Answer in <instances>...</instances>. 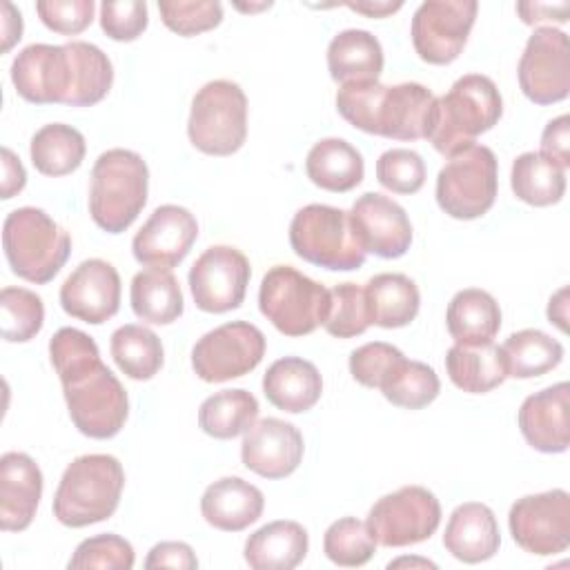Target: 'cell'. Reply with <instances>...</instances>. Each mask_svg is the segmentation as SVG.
<instances>
[{
	"label": "cell",
	"mask_w": 570,
	"mask_h": 570,
	"mask_svg": "<svg viewBox=\"0 0 570 570\" xmlns=\"http://www.w3.org/2000/svg\"><path fill=\"white\" fill-rule=\"evenodd\" d=\"M198 236L194 214L180 205H160L131 240L134 258L151 269H171L185 261Z\"/></svg>",
	"instance_id": "18"
},
{
	"label": "cell",
	"mask_w": 570,
	"mask_h": 570,
	"mask_svg": "<svg viewBox=\"0 0 570 570\" xmlns=\"http://www.w3.org/2000/svg\"><path fill=\"white\" fill-rule=\"evenodd\" d=\"M448 158L436 176L439 207L456 220H472L488 214L499 187L494 151L472 142Z\"/></svg>",
	"instance_id": "11"
},
{
	"label": "cell",
	"mask_w": 570,
	"mask_h": 570,
	"mask_svg": "<svg viewBox=\"0 0 570 570\" xmlns=\"http://www.w3.org/2000/svg\"><path fill=\"white\" fill-rule=\"evenodd\" d=\"M22 38V16L11 2H2V51H9Z\"/></svg>",
	"instance_id": "53"
},
{
	"label": "cell",
	"mask_w": 570,
	"mask_h": 570,
	"mask_svg": "<svg viewBox=\"0 0 570 570\" xmlns=\"http://www.w3.org/2000/svg\"><path fill=\"white\" fill-rule=\"evenodd\" d=\"M434 100L421 82H347L336 91V109L352 127L394 140L425 138Z\"/></svg>",
	"instance_id": "3"
},
{
	"label": "cell",
	"mask_w": 570,
	"mask_h": 570,
	"mask_svg": "<svg viewBox=\"0 0 570 570\" xmlns=\"http://www.w3.org/2000/svg\"><path fill=\"white\" fill-rule=\"evenodd\" d=\"M258 416V401L247 390H223L207 396L198 410V425L214 439H234L245 434Z\"/></svg>",
	"instance_id": "36"
},
{
	"label": "cell",
	"mask_w": 570,
	"mask_h": 570,
	"mask_svg": "<svg viewBox=\"0 0 570 570\" xmlns=\"http://www.w3.org/2000/svg\"><path fill=\"white\" fill-rule=\"evenodd\" d=\"M441 390V381L428 363L421 361H407L405 356L399 361V365L392 370L387 381L381 385L383 396L405 410H421L430 405Z\"/></svg>",
	"instance_id": "39"
},
{
	"label": "cell",
	"mask_w": 570,
	"mask_h": 570,
	"mask_svg": "<svg viewBox=\"0 0 570 570\" xmlns=\"http://www.w3.org/2000/svg\"><path fill=\"white\" fill-rule=\"evenodd\" d=\"M149 189V169L131 149L102 151L91 169L89 214L107 234L125 232L142 212Z\"/></svg>",
	"instance_id": "6"
},
{
	"label": "cell",
	"mask_w": 570,
	"mask_h": 570,
	"mask_svg": "<svg viewBox=\"0 0 570 570\" xmlns=\"http://www.w3.org/2000/svg\"><path fill=\"white\" fill-rule=\"evenodd\" d=\"M303 434L283 419H261L243 436V465L263 479H285L303 461Z\"/></svg>",
	"instance_id": "21"
},
{
	"label": "cell",
	"mask_w": 570,
	"mask_h": 570,
	"mask_svg": "<svg viewBox=\"0 0 570 570\" xmlns=\"http://www.w3.org/2000/svg\"><path fill=\"white\" fill-rule=\"evenodd\" d=\"M158 11L165 27L185 38L209 31L223 20V4L216 0L158 2Z\"/></svg>",
	"instance_id": "45"
},
{
	"label": "cell",
	"mask_w": 570,
	"mask_h": 570,
	"mask_svg": "<svg viewBox=\"0 0 570 570\" xmlns=\"http://www.w3.org/2000/svg\"><path fill=\"white\" fill-rule=\"evenodd\" d=\"M249 276V261L240 249L214 245L196 258L187 278L196 307L203 312L223 314L243 303Z\"/></svg>",
	"instance_id": "17"
},
{
	"label": "cell",
	"mask_w": 570,
	"mask_h": 570,
	"mask_svg": "<svg viewBox=\"0 0 570 570\" xmlns=\"http://www.w3.org/2000/svg\"><path fill=\"white\" fill-rule=\"evenodd\" d=\"M508 525L521 550L537 557L559 554L570 546V494L554 488L521 497L510 508Z\"/></svg>",
	"instance_id": "14"
},
{
	"label": "cell",
	"mask_w": 570,
	"mask_h": 570,
	"mask_svg": "<svg viewBox=\"0 0 570 570\" xmlns=\"http://www.w3.org/2000/svg\"><path fill=\"white\" fill-rule=\"evenodd\" d=\"M94 0H40L36 2L42 24L62 36L85 31L94 20Z\"/></svg>",
	"instance_id": "48"
},
{
	"label": "cell",
	"mask_w": 570,
	"mask_h": 570,
	"mask_svg": "<svg viewBox=\"0 0 570 570\" xmlns=\"http://www.w3.org/2000/svg\"><path fill=\"white\" fill-rule=\"evenodd\" d=\"M519 87L537 105H554L570 94V42L552 27H539L528 38L519 60Z\"/></svg>",
	"instance_id": "16"
},
{
	"label": "cell",
	"mask_w": 570,
	"mask_h": 570,
	"mask_svg": "<svg viewBox=\"0 0 570 570\" xmlns=\"http://www.w3.org/2000/svg\"><path fill=\"white\" fill-rule=\"evenodd\" d=\"M263 394L274 407L301 414L318 403L323 394V379L312 361L285 356L267 367L263 376Z\"/></svg>",
	"instance_id": "26"
},
{
	"label": "cell",
	"mask_w": 570,
	"mask_h": 570,
	"mask_svg": "<svg viewBox=\"0 0 570 570\" xmlns=\"http://www.w3.org/2000/svg\"><path fill=\"white\" fill-rule=\"evenodd\" d=\"M11 82L27 102L91 107L109 94L114 67L100 47L85 40L33 42L13 58Z\"/></svg>",
	"instance_id": "2"
},
{
	"label": "cell",
	"mask_w": 570,
	"mask_h": 570,
	"mask_svg": "<svg viewBox=\"0 0 570 570\" xmlns=\"http://www.w3.org/2000/svg\"><path fill=\"white\" fill-rule=\"evenodd\" d=\"M445 370L450 381L468 394H485L508 379L501 347L492 341L481 345L454 343L445 354Z\"/></svg>",
	"instance_id": "32"
},
{
	"label": "cell",
	"mask_w": 570,
	"mask_h": 570,
	"mask_svg": "<svg viewBox=\"0 0 570 570\" xmlns=\"http://www.w3.org/2000/svg\"><path fill=\"white\" fill-rule=\"evenodd\" d=\"M2 338L9 343L31 341L45 323L42 298L24 287H2L0 292Z\"/></svg>",
	"instance_id": "40"
},
{
	"label": "cell",
	"mask_w": 570,
	"mask_h": 570,
	"mask_svg": "<svg viewBox=\"0 0 570 570\" xmlns=\"http://www.w3.org/2000/svg\"><path fill=\"white\" fill-rule=\"evenodd\" d=\"M445 325L459 345L490 343L501 327V307L490 292L468 287L448 303Z\"/></svg>",
	"instance_id": "29"
},
{
	"label": "cell",
	"mask_w": 570,
	"mask_h": 570,
	"mask_svg": "<svg viewBox=\"0 0 570 570\" xmlns=\"http://www.w3.org/2000/svg\"><path fill=\"white\" fill-rule=\"evenodd\" d=\"M548 318L554 323L561 332L568 330V287H561L548 303Z\"/></svg>",
	"instance_id": "55"
},
{
	"label": "cell",
	"mask_w": 570,
	"mask_h": 570,
	"mask_svg": "<svg viewBox=\"0 0 570 570\" xmlns=\"http://www.w3.org/2000/svg\"><path fill=\"white\" fill-rule=\"evenodd\" d=\"M352 225L365 252L381 258H399L412 245V223L405 209L376 191L358 196L350 209Z\"/></svg>",
	"instance_id": "20"
},
{
	"label": "cell",
	"mask_w": 570,
	"mask_h": 570,
	"mask_svg": "<svg viewBox=\"0 0 570 570\" xmlns=\"http://www.w3.org/2000/svg\"><path fill=\"white\" fill-rule=\"evenodd\" d=\"M510 185L519 200L532 207H548L563 198L566 169L541 151H525L512 163Z\"/></svg>",
	"instance_id": "35"
},
{
	"label": "cell",
	"mask_w": 570,
	"mask_h": 570,
	"mask_svg": "<svg viewBox=\"0 0 570 570\" xmlns=\"http://www.w3.org/2000/svg\"><path fill=\"white\" fill-rule=\"evenodd\" d=\"M263 492L240 476H223L205 488L200 499L203 519L223 532H240L263 514Z\"/></svg>",
	"instance_id": "25"
},
{
	"label": "cell",
	"mask_w": 570,
	"mask_h": 570,
	"mask_svg": "<svg viewBox=\"0 0 570 570\" xmlns=\"http://www.w3.org/2000/svg\"><path fill=\"white\" fill-rule=\"evenodd\" d=\"M347 7H350L352 11H356V13L367 16V18H385V16L394 13V11H399V9L403 7V2H401V0H396V2L363 0V2H347Z\"/></svg>",
	"instance_id": "54"
},
{
	"label": "cell",
	"mask_w": 570,
	"mask_h": 570,
	"mask_svg": "<svg viewBox=\"0 0 570 570\" xmlns=\"http://www.w3.org/2000/svg\"><path fill=\"white\" fill-rule=\"evenodd\" d=\"M2 249L11 272L29 283H49L71 254V236L40 207H18L2 225Z\"/></svg>",
	"instance_id": "7"
},
{
	"label": "cell",
	"mask_w": 570,
	"mask_h": 570,
	"mask_svg": "<svg viewBox=\"0 0 570 570\" xmlns=\"http://www.w3.org/2000/svg\"><path fill=\"white\" fill-rule=\"evenodd\" d=\"M363 289H365L372 325L387 327V330L405 327L419 314L421 294L416 283L405 274H396V272L376 274L367 281Z\"/></svg>",
	"instance_id": "31"
},
{
	"label": "cell",
	"mask_w": 570,
	"mask_h": 570,
	"mask_svg": "<svg viewBox=\"0 0 570 570\" xmlns=\"http://www.w3.org/2000/svg\"><path fill=\"white\" fill-rule=\"evenodd\" d=\"M372 325L365 289L356 283H338L330 289V309L323 321L327 334L352 338Z\"/></svg>",
	"instance_id": "42"
},
{
	"label": "cell",
	"mask_w": 570,
	"mask_h": 570,
	"mask_svg": "<svg viewBox=\"0 0 570 570\" xmlns=\"http://www.w3.org/2000/svg\"><path fill=\"white\" fill-rule=\"evenodd\" d=\"M517 13L525 24H539V22H566L570 18V2H519Z\"/></svg>",
	"instance_id": "51"
},
{
	"label": "cell",
	"mask_w": 570,
	"mask_h": 570,
	"mask_svg": "<svg viewBox=\"0 0 570 570\" xmlns=\"http://www.w3.org/2000/svg\"><path fill=\"white\" fill-rule=\"evenodd\" d=\"M258 307L285 336H305L323 325L330 289L289 265H274L261 281Z\"/></svg>",
	"instance_id": "9"
},
{
	"label": "cell",
	"mask_w": 570,
	"mask_h": 570,
	"mask_svg": "<svg viewBox=\"0 0 570 570\" xmlns=\"http://www.w3.org/2000/svg\"><path fill=\"white\" fill-rule=\"evenodd\" d=\"M62 309L89 325H102L120 307V276L102 258L82 261L60 287Z\"/></svg>",
	"instance_id": "19"
},
{
	"label": "cell",
	"mask_w": 570,
	"mask_h": 570,
	"mask_svg": "<svg viewBox=\"0 0 570 570\" xmlns=\"http://www.w3.org/2000/svg\"><path fill=\"white\" fill-rule=\"evenodd\" d=\"M189 142L209 156H229L247 138V98L232 80H212L203 85L189 109Z\"/></svg>",
	"instance_id": "10"
},
{
	"label": "cell",
	"mask_w": 570,
	"mask_h": 570,
	"mask_svg": "<svg viewBox=\"0 0 570 570\" xmlns=\"http://www.w3.org/2000/svg\"><path fill=\"white\" fill-rule=\"evenodd\" d=\"M327 69L341 85L379 80L383 71V47L365 29H343L327 45Z\"/></svg>",
	"instance_id": "28"
},
{
	"label": "cell",
	"mask_w": 570,
	"mask_h": 570,
	"mask_svg": "<svg viewBox=\"0 0 570 570\" xmlns=\"http://www.w3.org/2000/svg\"><path fill=\"white\" fill-rule=\"evenodd\" d=\"M501 114L503 100L492 78L465 73L445 96L434 100L425 138L439 154L452 156L492 129Z\"/></svg>",
	"instance_id": "4"
},
{
	"label": "cell",
	"mask_w": 570,
	"mask_h": 570,
	"mask_svg": "<svg viewBox=\"0 0 570 570\" xmlns=\"http://www.w3.org/2000/svg\"><path fill=\"white\" fill-rule=\"evenodd\" d=\"M42 497V472L24 452H4L0 459V528L22 532L31 525Z\"/></svg>",
	"instance_id": "23"
},
{
	"label": "cell",
	"mask_w": 570,
	"mask_h": 570,
	"mask_svg": "<svg viewBox=\"0 0 570 570\" xmlns=\"http://www.w3.org/2000/svg\"><path fill=\"white\" fill-rule=\"evenodd\" d=\"M541 154L557 163L561 169L570 167V118L561 114L550 120L541 134Z\"/></svg>",
	"instance_id": "49"
},
{
	"label": "cell",
	"mask_w": 570,
	"mask_h": 570,
	"mask_svg": "<svg viewBox=\"0 0 570 570\" xmlns=\"http://www.w3.org/2000/svg\"><path fill=\"white\" fill-rule=\"evenodd\" d=\"M109 350L118 370L134 381H149L160 372L165 361L163 343L156 332L138 323L118 327L111 334Z\"/></svg>",
	"instance_id": "38"
},
{
	"label": "cell",
	"mask_w": 570,
	"mask_h": 570,
	"mask_svg": "<svg viewBox=\"0 0 570 570\" xmlns=\"http://www.w3.org/2000/svg\"><path fill=\"white\" fill-rule=\"evenodd\" d=\"M568 394L570 385L561 381L525 396L519 407L517 421L528 445L546 454H559L568 450Z\"/></svg>",
	"instance_id": "22"
},
{
	"label": "cell",
	"mask_w": 570,
	"mask_h": 570,
	"mask_svg": "<svg viewBox=\"0 0 570 570\" xmlns=\"http://www.w3.org/2000/svg\"><path fill=\"white\" fill-rule=\"evenodd\" d=\"M399 566H421V568H436V563H432V561H428V559H407V557H403V559H396V561H390V563H387V568H399Z\"/></svg>",
	"instance_id": "56"
},
{
	"label": "cell",
	"mask_w": 570,
	"mask_h": 570,
	"mask_svg": "<svg viewBox=\"0 0 570 570\" xmlns=\"http://www.w3.org/2000/svg\"><path fill=\"white\" fill-rule=\"evenodd\" d=\"M49 356L78 432L89 439L116 436L129 416V401L122 383L100 361L96 341L76 327H60L49 341Z\"/></svg>",
	"instance_id": "1"
},
{
	"label": "cell",
	"mask_w": 570,
	"mask_h": 570,
	"mask_svg": "<svg viewBox=\"0 0 570 570\" xmlns=\"http://www.w3.org/2000/svg\"><path fill=\"white\" fill-rule=\"evenodd\" d=\"M125 488V470L111 454L73 459L56 488L53 517L67 528H85L109 519Z\"/></svg>",
	"instance_id": "5"
},
{
	"label": "cell",
	"mask_w": 570,
	"mask_h": 570,
	"mask_svg": "<svg viewBox=\"0 0 570 570\" xmlns=\"http://www.w3.org/2000/svg\"><path fill=\"white\" fill-rule=\"evenodd\" d=\"M309 548L307 530L296 521H272L245 541V561L254 570H292Z\"/></svg>",
	"instance_id": "27"
},
{
	"label": "cell",
	"mask_w": 570,
	"mask_h": 570,
	"mask_svg": "<svg viewBox=\"0 0 570 570\" xmlns=\"http://www.w3.org/2000/svg\"><path fill=\"white\" fill-rule=\"evenodd\" d=\"M403 358V352L390 343L374 341L356 347L350 354V374L365 387H379L387 381L392 370Z\"/></svg>",
	"instance_id": "46"
},
{
	"label": "cell",
	"mask_w": 570,
	"mask_h": 570,
	"mask_svg": "<svg viewBox=\"0 0 570 570\" xmlns=\"http://www.w3.org/2000/svg\"><path fill=\"white\" fill-rule=\"evenodd\" d=\"M289 245L298 258L332 272L358 269L367 256L350 212L321 203L305 205L294 214Z\"/></svg>",
	"instance_id": "8"
},
{
	"label": "cell",
	"mask_w": 570,
	"mask_h": 570,
	"mask_svg": "<svg viewBox=\"0 0 570 570\" xmlns=\"http://www.w3.org/2000/svg\"><path fill=\"white\" fill-rule=\"evenodd\" d=\"M376 180L394 194H416L425 183V163L412 149H387L376 160Z\"/></svg>",
	"instance_id": "44"
},
{
	"label": "cell",
	"mask_w": 570,
	"mask_h": 570,
	"mask_svg": "<svg viewBox=\"0 0 570 570\" xmlns=\"http://www.w3.org/2000/svg\"><path fill=\"white\" fill-rule=\"evenodd\" d=\"M136 561L134 548L127 539L105 532L78 543L69 568H102V570H131Z\"/></svg>",
	"instance_id": "43"
},
{
	"label": "cell",
	"mask_w": 570,
	"mask_h": 570,
	"mask_svg": "<svg viewBox=\"0 0 570 570\" xmlns=\"http://www.w3.org/2000/svg\"><path fill=\"white\" fill-rule=\"evenodd\" d=\"M265 356V334L247 323L232 321L203 334L191 350V367L207 383H225L249 374Z\"/></svg>",
	"instance_id": "13"
},
{
	"label": "cell",
	"mask_w": 570,
	"mask_h": 570,
	"mask_svg": "<svg viewBox=\"0 0 570 570\" xmlns=\"http://www.w3.org/2000/svg\"><path fill=\"white\" fill-rule=\"evenodd\" d=\"M129 301L134 314L154 325H169L183 314V292L169 269H145L131 278Z\"/></svg>",
	"instance_id": "33"
},
{
	"label": "cell",
	"mask_w": 570,
	"mask_h": 570,
	"mask_svg": "<svg viewBox=\"0 0 570 570\" xmlns=\"http://www.w3.org/2000/svg\"><path fill=\"white\" fill-rule=\"evenodd\" d=\"M147 4L142 0H105L100 4V27L118 42H131L147 29Z\"/></svg>",
	"instance_id": "47"
},
{
	"label": "cell",
	"mask_w": 570,
	"mask_h": 570,
	"mask_svg": "<svg viewBox=\"0 0 570 570\" xmlns=\"http://www.w3.org/2000/svg\"><path fill=\"white\" fill-rule=\"evenodd\" d=\"M376 546L405 548L430 539L441 523V503L423 485H403L381 497L367 514Z\"/></svg>",
	"instance_id": "12"
},
{
	"label": "cell",
	"mask_w": 570,
	"mask_h": 570,
	"mask_svg": "<svg viewBox=\"0 0 570 570\" xmlns=\"http://www.w3.org/2000/svg\"><path fill=\"white\" fill-rule=\"evenodd\" d=\"M479 4L474 0H425L412 16V45L421 60L450 65L463 51Z\"/></svg>",
	"instance_id": "15"
},
{
	"label": "cell",
	"mask_w": 570,
	"mask_h": 570,
	"mask_svg": "<svg viewBox=\"0 0 570 570\" xmlns=\"http://www.w3.org/2000/svg\"><path fill=\"white\" fill-rule=\"evenodd\" d=\"M85 136L65 122H51L40 127L29 145L33 167L45 176H67L76 171L85 160Z\"/></svg>",
	"instance_id": "34"
},
{
	"label": "cell",
	"mask_w": 570,
	"mask_h": 570,
	"mask_svg": "<svg viewBox=\"0 0 570 570\" xmlns=\"http://www.w3.org/2000/svg\"><path fill=\"white\" fill-rule=\"evenodd\" d=\"M272 7V2H261V4H236V9H240V11H258V9H269Z\"/></svg>",
	"instance_id": "57"
},
{
	"label": "cell",
	"mask_w": 570,
	"mask_h": 570,
	"mask_svg": "<svg viewBox=\"0 0 570 570\" xmlns=\"http://www.w3.org/2000/svg\"><path fill=\"white\" fill-rule=\"evenodd\" d=\"M24 185H27V171L20 158L9 147H2V198L4 200L13 198L24 189Z\"/></svg>",
	"instance_id": "52"
},
{
	"label": "cell",
	"mask_w": 570,
	"mask_h": 570,
	"mask_svg": "<svg viewBox=\"0 0 570 570\" xmlns=\"http://www.w3.org/2000/svg\"><path fill=\"white\" fill-rule=\"evenodd\" d=\"M305 171L316 187L343 194L361 185L365 165L361 151L352 147L347 140L323 138L307 151Z\"/></svg>",
	"instance_id": "30"
},
{
	"label": "cell",
	"mask_w": 570,
	"mask_h": 570,
	"mask_svg": "<svg viewBox=\"0 0 570 570\" xmlns=\"http://www.w3.org/2000/svg\"><path fill=\"white\" fill-rule=\"evenodd\" d=\"M443 546L463 563H481L492 559L501 546L494 512L485 503L476 501L456 505L448 519Z\"/></svg>",
	"instance_id": "24"
},
{
	"label": "cell",
	"mask_w": 570,
	"mask_h": 570,
	"mask_svg": "<svg viewBox=\"0 0 570 570\" xmlns=\"http://www.w3.org/2000/svg\"><path fill=\"white\" fill-rule=\"evenodd\" d=\"M145 568H178V570H194L198 568V559L189 543L183 541H160L156 543L147 559Z\"/></svg>",
	"instance_id": "50"
},
{
	"label": "cell",
	"mask_w": 570,
	"mask_h": 570,
	"mask_svg": "<svg viewBox=\"0 0 570 570\" xmlns=\"http://www.w3.org/2000/svg\"><path fill=\"white\" fill-rule=\"evenodd\" d=\"M508 376L534 379L554 370L563 358V345L541 330H519L501 345Z\"/></svg>",
	"instance_id": "37"
},
{
	"label": "cell",
	"mask_w": 570,
	"mask_h": 570,
	"mask_svg": "<svg viewBox=\"0 0 570 570\" xmlns=\"http://www.w3.org/2000/svg\"><path fill=\"white\" fill-rule=\"evenodd\" d=\"M376 550V541L367 530V523L343 517L334 521L323 537V552L325 557L343 568H358L365 566Z\"/></svg>",
	"instance_id": "41"
}]
</instances>
